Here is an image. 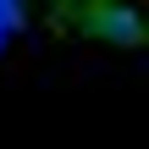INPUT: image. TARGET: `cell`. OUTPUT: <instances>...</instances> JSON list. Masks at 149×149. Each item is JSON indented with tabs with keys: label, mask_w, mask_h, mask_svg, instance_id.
<instances>
[{
	"label": "cell",
	"mask_w": 149,
	"mask_h": 149,
	"mask_svg": "<svg viewBox=\"0 0 149 149\" xmlns=\"http://www.w3.org/2000/svg\"><path fill=\"white\" fill-rule=\"evenodd\" d=\"M77 22H83V33H94L105 44H144L149 39L144 11L138 6H122V0H94V6L77 11Z\"/></svg>",
	"instance_id": "6da1fadb"
},
{
	"label": "cell",
	"mask_w": 149,
	"mask_h": 149,
	"mask_svg": "<svg viewBox=\"0 0 149 149\" xmlns=\"http://www.w3.org/2000/svg\"><path fill=\"white\" fill-rule=\"evenodd\" d=\"M6 39H11V33H6V22H0V50H6Z\"/></svg>",
	"instance_id": "7a4b0ae2"
}]
</instances>
